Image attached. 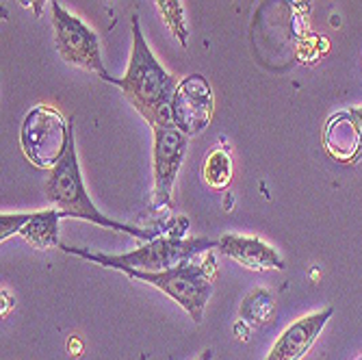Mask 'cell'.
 I'll use <instances>...</instances> for the list:
<instances>
[{
	"label": "cell",
	"instance_id": "6",
	"mask_svg": "<svg viewBox=\"0 0 362 360\" xmlns=\"http://www.w3.org/2000/svg\"><path fill=\"white\" fill-rule=\"evenodd\" d=\"M52 24H54V44L61 59L70 65L93 72L105 83H111V74L107 72L103 57H100V42L95 33L68 9H63L57 0L52 3Z\"/></svg>",
	"mask_w": 362,
	"mask_h": 360
},
{
	"label": "cell",
	"instance_id": "11",
	"mask_svg": "<svg viewBox=\"0 0 362 360\" xmlns=\"http://www.w3.org/2000/svg\"><path fill=\"white\" fill-rule=\"evenodd\" d=\"M323 146L327 154L334 156L341 163H354L358 158L360 148H362V133L349 111L337 113L325 124Z\"/></svg>",
	"mask_w": 362,
	"mask_h": 360
},
{
	"label": "cell",
	"instance_id": "9",
	"mask_svg": "<svg viewBox=\"0 0 362 360\" xmlns=\"http://www.w3.org/2000/svg\"><path fill=\"white\" fill-rule=\"evenodd\" d=\"M334 315V308L327 306L323 310L310 313L302 319H295L288 328L278 337L265 360H302L308 349L319 339L325 323Z\"/></svg>",
	"mask_w": 362,
	"mask_h": 360
},
{
	"label": "cell",
	"instance_id": "1",
	"mask_svg": "<svg viewBox=\"0 0 362 360\" xmlns=\"http://www.w3.org/2000/svg\"><path fill=\"white\" fill-rule=\"evenodd\" d=\"M150 126L172 124V103L178 81L163 68L150 50L139 18L133 16V50L126 76L111 79Z\"/></svg>",
	"mask_w": 362,
	"mask_h": 360
},
{
	"label": "cell",
	"instance_id": "5",
	"mask_svg": "<svg viewBox=\"0 0 362 360\" xmlns=\"http://www.w3.org/2000/svg\"><path fill=\"white\" fill-rule=\"evenodd\" d=\"M74 126L54 107H33L22 124V152L37 168H54L68 152Z\"/></svg>",
	"mask_w": 362,
	"mask_h": 360
},
{
	"label": "cell",
	"instance_id": "12",
	"mask_svg": "<svg viewBox=\"0 0 362 360\" xmlns=\"http://www.w3.org/2000/svg\"><path fill=\"white\" fill-rule=\"evenodd\" d=\"M63 215L57 209H46V211H37L30 213L28 223L22 228L20 237L37 250H50L54 245H59V223H61Z\"/></svg>",
	"mask_w": 362,
	"mask_h": 360
},
{
	"label": "cell",
	"instance_id": "20",
	"mask_svg": "<svg viewBox=\"0 0 362 360\" xmlns=\"http://www.w3.org/2000/svg\"><path fill=\"white\" fill-rule=\"evenodd\" d=\"M68 347H70V352H72L74 356H81V352H83V345H81V341H78L76 337H72V339H70Z\"/></svg>",
	"mask_w": 362,
	"mask_h": 360
},
{
	"label": "cell",
	"instance_id": "7",
	"mask_svg": "<svg viewBox=\"0 0 362 360\" xmlns=\"http://www.w3.org/2000/svg\"><path fill=\"white\" fill-rule=\"evenodd\" d=\"M154 148H152V172H154V204L172 207V191L187 154L189 137L174 124L152 126Z\"/></svg>",
	"mask_w": 362,
	"mask_h": 360
},
{
	"label": "cell",
	"instance_id": "15",
	"mask_svg": "<svg viewBox=\"0 0 362 360\" xmlns=\"http://www.w3.org/2000/svg\"><path fill=\"white\" fill-rule=\"evenodd\" d=\"M202 176L209 187L213 189H226L233 180V156H230L223 148L213 150L202 168Z\"/></svg>",
	"mask_w": 362,
	"mask_h": 360
},
{
	"label": "cell",
	"instance_id": "22",
	"mask_svg": "<svg viewBox=\"0 0 362 360\" xmlns=\"http://www.w3.org/2000/svg\"><path fill=\"white\" fill-rule=\"evenodd\" d=\"M195 360H213V349L211 347H206L200 356H197Z\"/></svg>",
	"mask_w": 362,
	"mask_h": 360
},
{
	"label": "cell",
	"instance_id": "10",
	"mask_svg": "<svg viewBox=\"0 0 362 360\" xmlns=\"http://www.w3.org/2000/svg\"><path fill=\"white\" fill-rule=\"evenodd\" d=\"M217 250L252 272L284 269V260L278 250L258 237L223 235L221 239H217Z\"/></svg>",
	"mask_w": 362,
	"mask_h": 360
},
{
	"label": "cell",
	"instance_id": "18",
	"mask_svg": "<svg viewBox=\"0 0 362 360\" xmlns=\"http://www.w3.org/2000/svg\"><path fill=\"white\" fill-rule=\"evenodd\" d=\"M22 5H28L30 9H33V13H35L37 18L44 13V5L48 3V0H20Z\"/></svg>",
	"mask_w": 362,
	"mask_h": 360
},
{
	"label": "cell",
	"instance_id": "4",
	"mask_svg": "<svg viewBox=\"0 0 362 360\" xmlns=\"http://www.w3.org/2000/svg\"><path fill=\"white\" fill-rule=\"evenodd\" d=\"M135 280H144L163 293L178 302L189 317L195 323H202L204 319V308L213 296V282L217 276V260L213 250L202 256V260L189 258L185 263L172 267V269H163V272H139V269H126L122 272Z\"/></svg>",
	"mask_w": 362,
	"mask_h": 360
},
{
	"label": "cell",
	"instance_id": "8",
	"mask_svg": "<svg viewBox=\"0 0 362 360\" xmlns=\"http://www.w3.org/2000/svg\"><path fill=\"white\" fill-rule=\"evenodd\" d=\"M215 111L213 89L202 74H189L176 87L172 103V124L187 137L204 133Z\"/></svg>",
	"mask_w": 362,
	"mask_h": 360
},
{
	"label": "cell",
	"instance_id": "3",
	"mask_svg": "<svg viewBox=\"0 0 362 360\" xmlns=\"http://www.w3.org/2000/svg\"><path fill=\"white\" fill-rule=\"evenodd\" d=\"M217 248V241L213 239H180V237H156L152 241H144L141 248L126 252V254H105V252H93L85 248H72V245H61L63 252L81 256L91 263H98L103 267L126 272V269H139V272H163L172 269L189 258L202 256Z\"/></svg>",
	"mask_w": 362,
	"mask_h": 360
},
{
	"label": "cell",
	"instance_id": "21",
	"mask_svg": "<svg viewBox=\"0 0 362 360\" xmlns=\"http://www.w3.org/2000/svg\"><path fill=\"white\" fill-rule=\"evenodd\" d=\"M349 113H351V117L356 120V124H358V128H360V133H362V107H354V109H349Z\"/></svg>",
	"mask_w": 362,
	"mask_h": 360
},
{
	"label": "cell",
	"instance_id": "23",
	"mask_svg": "<svg viewBox=\"0 0 362 360\" xmlns=\"http://www.w3.org/2000/svg\"><path fill=\"white\" fill-rule=\"evenodd\" d=\"M358 360H362V356H360V358H358Z\"/></svg>",
	"mask_w": 362,
	"mask_h": 360
},
{
	"label": "cell",
	"instance_id": "14",
	"mask_svg": "<svg viewBox=\"0 0 362 360\" xmlns=\"http://www.w3.org/2000/svg\"><path fill=\"white\" fill-rule=\"evenodd\" d=\"M154 5L174 35V40L185 48L189 42V24H187V13L182 7V0H154Z\"/></svg>",
	"mask_w": 362,
	"mask_h": 360
},
{
	"label": "cell",
	"instance_id": "19",
	"mask_svg": "<svg viewBox=\"0 0 362 360\" xmlns=\"http://www.w3.org/2000/svg\"><path fill=\"white\" fill-rule=\"evenodd\" d=\"M250 328H252V325L245 323L243 319H239V321L235 323V332H237V337H239L241 341H245V339L250 337Z\"/></svg>",
	"mask_w": 362,
	"mask_h": 360
},
{
	"label": "cell",
	"instance_id": "16",
	"mask_svg": "<svg viewBox=\"0 0 362 360\" xmlns=\"http://www.w3.org/2000/svg\"><path fill=\"white\" fill-rule=\"evenodd\" d=\"M30 213H3L0 215V239H11L13 235H20L22 228L28 223Z\"/></svg>",
	"mask_w": 362,
	"mask_h": 360
},
{
	"label": "cell",
	"instance_id": "17",
	"mask_svg": "<svg viewBox=\"0 0 362 360\" xmlns=\"http://www.w3.org/2000/svg\"><path fill=\"white\" fill-rule=\"evenodd\" d=\"M0 298H3V317L9 315L11 306H13V298H11V291L7 286H3V291H0Z\"/></svg>",
	"mask_w": 362,
	"mask_h": 360
},
{
	"label": "cell",
	"instance_id": "2",
	"mask_svg": "<svg viewBox=\"0 0 362 360\" xmlns=\"http://www.w3.org/2000/svg\"><path fill=\"white\" fill-rule=\"evenodd\" d=\"M46 200H50L63 217L85 219V221L98 223L103 228H111V231H115V233L130 235L139 241H152L158 237L156 231H144V228H137V226L115 221L109 215H103L95 209V204L87 195L85 182H83L74 135L70 139L68 152H65L63 158L50 170V176L46 180Z\"/></svg>",
	"mask_w": 362,
	"mask_h": 360
},
{
	"label": "cell",
	"instance_id": "13",
	"mask_svg": "<svg viewBox=\"0 0 362 360\" xmlns=\"http://www.w3.org/2000/svg\"><path fill=\"white\" fill-rule=\"evenodd\" d=\"M239 317L252 328H265L276 317V298L269 289H254L241 302Z\"/></svg>",
	"mask_w": 362,
	"mask_h": 360
}]
</instances>
